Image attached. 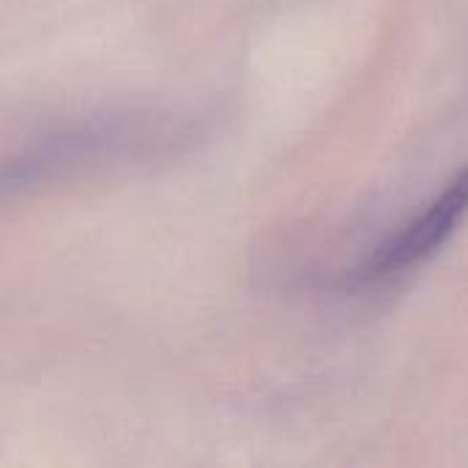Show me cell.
Segmentation results:
<instances>
[{
  "label": "cell",
  "mask_w": 468,
  "mask_h": 468,
  "mask_svg": "<svg viewBox=\"0 0 468 468\" xmlns=\"http://www.w3.org/2000/svg\"><path fill=\"white\" fill-rule=\"evenodd\" d=\"M468 214V167L461 170L411 222H406L392 239H387L373 255L354 271L356 285H373L406 274L428 261L458 230Z\"/></svg>",
  "instance_id": "2"
},
{
  "label": "cell",
  "mask_w": 468,
  "mask_h": 468,
  "mask_svg": "<svg viewBox=\"0 0 468 468\" xmlns=\"http://www.w3.org/2000/svg\"><path fill=\"white\" fill-rule=\"evenodd\" d=\"M137 143H145V134L140 126H132L126 121L80 126L60 137L44 140L41 145L25 151L16 162H8L0 170V195L63 178L71 170L90 167L104 159H118Z\"/></svg>",
  "instance_id": "1"
}]
</instances>
